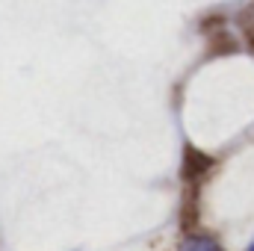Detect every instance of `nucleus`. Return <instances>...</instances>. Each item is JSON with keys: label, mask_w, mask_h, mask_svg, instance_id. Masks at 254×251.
I'll return each mask as SVG.
<instances>
[{"label": "nucleus", "mask_w": 254, "mask_h": 251, "mask_svg": "<svg viewBox=\"0 0 254 251\" xmlns=\"http://www.w3.org/2000/svg\"><path fill=\"white\" fill-rule=\"evenodd\" d=\"M181 251H219V249H216L210 240H190V243H187Z\"/></svg>", "instance_id": "nucleus-1"}]
</instances>
